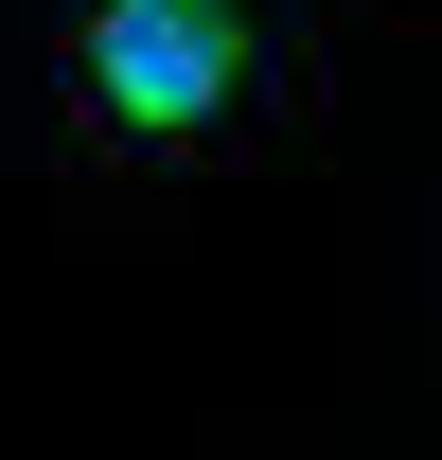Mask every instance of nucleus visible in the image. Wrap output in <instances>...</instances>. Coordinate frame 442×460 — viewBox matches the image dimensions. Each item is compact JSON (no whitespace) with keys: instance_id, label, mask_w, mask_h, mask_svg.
Segmentation results:
<instances>
[{"instance_id":"f257e3e1","label":"nucleus","mask_w":442,"mask_h":460,"mask_svg":"<svg viewBox=\"0 0 442 460\" xmlns=\"http://www.w3.org/2000/svg\"><path fill=\"white\" fill-rule=\"evenodd\" d=\"M283 107L266 0H71L54 18V124L89 160H213Z\"/></svg>"}]
</instances>
